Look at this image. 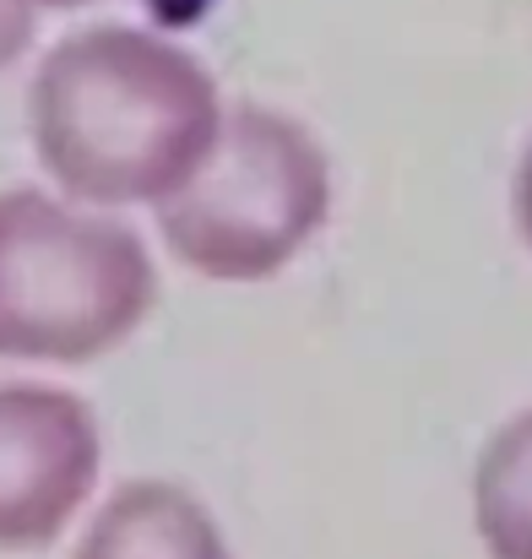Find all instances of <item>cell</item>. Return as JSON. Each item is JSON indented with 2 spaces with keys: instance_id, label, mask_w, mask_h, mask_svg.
<instances>
[{
  "instance_id": "cell-1",
  "label": "cell",
  "mask_w": 532,
  "mask_h": 559,
  "mask_svg": "<svg viewBox=\"0 0 532 559\" xmlns=\"http://www.w3.org/2000/svg\"><path fill=\"white\" fill-rule=\"evenodd\" d=\"M223 120L212 71L131 22L66 33L27 87L33 153L82 206H164L217 147Z\"/></svg>"
},
{
  "instance_id": "cell-2",
  "label": "cell",
  "mask_w": 532,
  "mask_h": 559,
  "mask_svg": "<svg viewBox=\"0 0 532 559\" xmlns=\"http://www.w3.org/2000/svg\"><path fill=\"white\" fill-rule=\"evenodd\" d=\"M158 305L147 245L82 201L0 190V359L93 365Z\"/></svg>"
},
{
  "instance_id": "cell-3",
  "label": "cell",
  "mask_w": 532,
  "mask_h": 559,
  "mask_svg": "<svg viewBox=\"0 0 532 559\" xmlns=\"http://www.w3.org/2000/svg\"><path fill=\"white\" fill-rule=\"evenodd\" d=\"M332 212V164L283 109H228L217 147L158 206L179 266L212 283H267L294 266Z\"/></svg>"
},
{
  "instance_id": "cell-4",
  "label": "cell",
  "mask_w": 532,
  "mask_h": 559,
  "mask_svg": "<svg viewBox=\"0 0 532 559\" xmlns=\"http://www.w3.org/2000/svg\"><path fill=\"white\" fill-rule=\"evenodd\" d=\"M98 413L60 385H0V549L55 544L98 489Z\"/></svg>"
},
{
  "instance_id": "cell-5",
  "label": "cell",
  "mask_w": 532,
  "mask_h": 559,
  "mask_svg": "<svg viewBox=\"0 0 532 559\" xmlns=\"http://www.w3.org/2000/svg\"><path fill=\"white\" fill-rule=\"evenodd\" d=\"M71 559H234V549L190 489L142 478L93 511Z\"/></svg>"
},
{
  "instance_id": "cell-6",
  "label": "cell",
  "mask_w": 532,
  "mask_h": 559,
  "mask_svg": "<svg viewBox=\"0 0 532 559\" xmlns=\"http://www.w3.org/2000/svg\"><path fill=\"white\" fill-rule=\"evenodd\" d=\"M473 533L489 559H532V407L506 418L473 462Z\"/></svg>"
},
{
  "instance_id": "cell-7",
  "label": "cell",
  "mask_w": 532,
  "mask_h": 559,
  "mask_svg": "<svg viewBox=\"0 0 532 559\" xmlns=\"http://www.w3.org/2000/svg\"><path fill=\"white\" fill-rule=\"evenodd\" d=\"M33 44V5L27 0H0V71Z\"/></svg>"
},
{
  "instance_id": "cell-8",
  "label": "cell",
  "mask_w": 532,
  "mask_h": 559,
  "mask_svg": "<svg viewBox=\"0 0 532 559\" xmlns=\"http://www.w3.org/2000/svg\"><path fill=\"white\" fill-rule=\"evenodd\" d=\"M511 223H517L522 245L532 250V136L522 147V158H517V175H511Z\"/></svg>"
},
{
  "instance_id": "cell-9",
  "label": "cell",
  "mask_w": 532,
  "mask_h": 559,
  "mask_svg": "<svg viewBox=\"0 0 532 559\" xmlns=\"http://www.w3.org/2000/svg\"><path fill=\"white\" fill-rule=\"evenodd\" d=\"M27 5H33V11H38V5H60V11H66V5H87V0H27Z\"/></svg>"
}]
</instances>
